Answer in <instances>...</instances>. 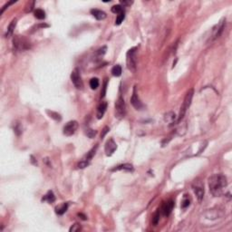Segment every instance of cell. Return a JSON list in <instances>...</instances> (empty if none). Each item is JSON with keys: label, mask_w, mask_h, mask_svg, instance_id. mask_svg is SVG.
Wrapping results in <instances>:
<instances>
[{"label": "cell", "mask_w": 232, "mask_h": 232, "mask_svg": "<svg viewBox=\"0 0 232 232\" xmlns=\"http://www.w3.org/2000/svg\"><path fill=\"white\" fill-rule=\"evenodd\" d=\"M192 189H193L195 195H196V198H197L198 201L200 202L203 200L204 192H205V190H204V185H203L202 181L200 179L195 180L192 183Z\"/></svg>", "instance_id": "cell-5"}, {"label": "cell", "mask_w": 232, "mask_h": 232, "mask_svg": "<svg viewBox=\"0 0 232 232\" xmlns=\"http://www.w3.org/2000/svg\"><path fill=\"white\" fill-rule=\"evenodd\" d=\"M96 150H97V146H95V147H94L92 148V149L86 154V156L83 158V161H87V162H90V161L92 159V157L94 156V154H95V152H96Z\"/></svg>", "instance_id": "cell-19"}, {"label": "cell", "mask_w": 232, "mask_h": 232, "mask_svg": "<svg viewBox=\"0 0 232 232\" xmlns=\"http://www.w3.org/2000/svg\"><path fill=\"white\" fill-rule=\"evenodd\" d=\"M77 128H78V123L76 121L68 122L63 127V134L66 136H72L73 134L75 133Z\"/></svg>", "instance_id": "cell-8"}, {"label": "cell", "mask_w": 232, "mask_h": 232, "mask_svg": "<svg viewBox=\"0 0 232 232\" xmlns=\"http://www.w3.org/2000/svg\"><path fill=\"white\" fill-rule=\"evenodd\" d=\"M109 131H110V128H109V127H107V126L104 127V129L103 130V133H102V134H101V138L103 139V138L105 136V134H106Z\"/></svg>", "instance_id": "cell-33"}, {"label": "cell", "mask_w": 232, "mask_h": 232, "mask_svg": "<svg viewBox=\"0 0 232 232\" xmlns=\"http://www.w3.org/2000/svg\"><path fill=\"white\" fill-rule=\"evenodd\" d=\"M71 80L73 83V85H75L77 89H83V81H82V78H81V75H80V73H79V70L78 69H75L72 73H71Z\"/></svg>", "instance_id": "cell-9"}, {"label": "cell", "mask_w": 232, "mask_h": 232, "mask_svg": "<svg viewBox=\"0 0 232 232\" xmlns=\"http://www.w3.org/2000/svg\"><path fill=\"white\" fill-rule=\"evenodd\" d=\"M16 19H13L12 22L10 23V25H9L8 27H7V31H6V37H9V36H11L13 35L14 29L16 28Z\"/></svg>", "instance_id": "cell-15"}, {"label": "cell", "mask_w": 232, "mask_h": 232, "mask_svg": "<svg viewBox=\"0 0 232 232\" xmlns=\"http://www.w3.org/2000/svg\"><path fill=\"white\" fill-rule=\"evenodd\" d=\"M159 220H160V210L157 211L155 214H154V216L152 218V223L154 225H157L158 222H159Z\"/></svg>", "instance_id": "cell-29"}, {"label": "cell", "mask_w": 232, "mask_h": 232, "mask_svg": "<svg viewBox=\"0 0 232 232\" xmlns=\"http://www.w3.org/2000/svg\"><path fill=\"white\" fill-rule=\"evenodd\" d=\"M47 113L49 114V115H50L51 118H54V120H56V121H60V120H61V116H60V114H58L57 113L50 112V111H47Z\"/></svg>", "instance_id": "cell-28"}, {"label": "cell", "mask_w": 232, "mask_h": 232, "mask_svg": "<svg viewBox=\"0 0 232 232\" xmlns=\"http://www.w3.org/2000/svg\"><path fill=\"white\" fill-rule=\"evenodd\" d=\"M106 87H107V81H105V83H104V91L102 92V97H104V95H105V91H106Z\"/></svg>", "instance_id": "cell-34"}, {"label": "cell", "mask_w": 232, "mask_h": 232, "mask_svg": "<svg viewBox=\"0 0 232 232\" xmlns=\"http://www.w3.org/2000/svg\"><path fill=\"white\" fill-rule=\"evenodd\" d=\"M13 43H14V47L16 50L24 51L25 49L29 48V43L25 38H20V37H18V36H15Z\"/></svg>", "instance_id": "cell-7"}, {"label": "cell", "mask_w": 232, "mask_h": 232, "mask_svg": "<svg viewBox=\"0 0 232 232\" xmlns=\"http://www.w3.org/2000/svg\"><path fill=\"white\" fill-rule=\"evenodd\" d=\"M121 170H124V171H131L133 170V166L132 164H128V163H125V164H122V165H119L117 167H115L114 169H113V171H121Z\"/></svg>", "instance_id": "cell-16"}, {"label": "cell", "mask_w": 232, "mask_h": 232, "mask_svg": "<svg viewBox=\"0 0 232 232\" xmlns=\"http://www.w3.org/2000/svg\"><path fill=\"white\" fill-rule=\"evenodd\" d=\"M226 25V19L223 18L221 21H219V24H217L214 27L212 28V34H211V39L210 40H215L217 38H219L220 35L222 34L224 30V27Z\"/></svg>", "instance_id": "cell-6"}, {"label": "cell", "mask_w": 232, "mask_h": 232, "mask_svg": "<svg viewBox=\"0 0 232 232\" xmlns=\"http://www.w3.org/2000/svg\"><path fill=\"white\" fill-rule=\"evenodd\" d=\"M81 229H82L81 226H80L79 224L75 223V225H73V226L70 228L69 231H70V232H76V231H80Z\"/></svg>", "instance_id": "cell-30"}, {"label": "cell", "mask_w": 232, "mask_h": 232, "mask_svg": "<svg viewBox=\"0 0 232 232\" xmlns=\"http://www.w3.org/2000/svg\"><path fill=\"white\" fill-rule=\"evenodd\" d=\"M112 73L114 76H116V77L122 75V67H121V66H119V64L114 66L112 69Z\"/></svg>", "instance_id": "cell-21"}, {"label": "cell", "mask_w": 232, "mask_h": 232, "mask_svg": "<svg viewBox=\"0 0 232 232\" xmlns=\"http://www.w3.org/2000/svg\"><path fill=\"white\" fill-rule=\"evenodd\" d=\"M107 109V103L106 102H102V103L99 104L98 108H97V118L98 119H102L104 115V113Z\"/></svg>", "instance_id": "cell-13"}, {"label": "cell", "mask_w": 232, "mask_h": 232, "mask_svg": "<svg viewBox=\"0 0 232 232\" xmlns=\"http://www.w3.org/2000/svg\"><path fill=\"white\" fill-rule=\"evenodd\" d=\"M124 17H125V13H124V11L122 12V13H120V14H118L117 18H116L115 25H121V24H122V22H123V19H124Z\"/></svg>", "instance_id": "cell-27"}, {"label": "cell", "mask_w": 232, "mask_h": 232, "mask_svg": "<svg viewBox=\"0 0 232 232\" xmlns=\"http://www.w3.org/2000/svg\"><path fill=\"white\" fill-rule=\"evenodd\" d=\"M35 16L37 18V19H44V17H45V13L44 10H42V9H36V10L35 11Z\"/></svg>", "instance_id": "cell-22"}, {"label": "cell", "mask_w": 232, "mask_h": 232, "mask_svg": "<svg viewBox=\"0 0 232 232\" xmlns=\"http://www.w3.org/2000/svg\"><path fill=\"white\" fill-rule=\"evenodd\" d=\"M190 198L187 196V195H185L184 198H183V200L181 202V208L182 209H186L187 207L190 206Z\"/></svg>", "instance_id": "cell-24"}, {"label": "cell", "mask_w": 232, "mask_h": 232, "mask_svg": "<svg viewBox=\"0 0 232 232\" xmlns=\"http://www.w3.org/2000/svg\"><path fill=\"white\" fill-rule=\"evenodd\" d=\"M131 104H133V106L136 110H141L143 107L142 103L141 102L140 98H139L137 92H136V88L133 89V95H132V98H131Z\"/></svg>", "instance_id": "cell-12"}, {"label": "cell", "mask_w": 232, "mask_h": 232, "mask_svg": "<svg viewBox=\"0 0 232 232\" xmlns=\"http://www.w3.org/2000/svg\"><path fill=\"white\" fill-rule=\"evenodd\" d=\"M173 207H174V202L172 200H169V201L165 202L162 205V207L161 209V212L162 213L163 216L168 217L171 213V211L173 209Z\"/></svg>", "instance_id": "cell-11"}, {"label": "cell", "mask_w": 232, "mask_h": 232, "mask_svg": "<svg viewBox=\"0 0 232 232\" xmlns=\"http://www.w3.org/2000/svg\"><path fill=\"white\" fill-rule=\"evenodd\" d=\"M117 149V144L114 139H109L105 143V153L107 156H112Z\"/></svg>", "instance_id": "cell-10"}, {"label": "cell", "mask_w": 232, "mask_h": 232, "mask_svg": "<svg viewBox=\"0 0 232 232\" xmlns=\"http://www.w3.org/2000/svg\"><path fill=\"white\" fill-rule=\"evenodd\" d=\"M123 7L121 6V5H115L112 7V12L114 13V14H120L123 12Z\"/></svg>", "instance_id": "cell-25"}, {"label": "cell", "mask_w": 232, "mask_h": 232, "mask_svg": "<svg viewBox=\"0 0 232 232\" xmlns=\"http://www.w3.org/2000/svg\"><path fill=\"white\" fill-rule=\"evenodd\" d=\"M67 209H68V204L63 203V204H62V205L55 208V212H56V214H58V215H63V213L66 212Z\"/></svg>", "instance_id": "cell-18"}, {"label": "cell", "mask_w": 232, "mask_h": 232, "mask_svg": "<svg viewBox=\"0 0 232 232\" xmlns=\"http://www.w3.org/2000/svg\"><path fill=\"white\" fill-rule=\"evenodd\" d=\"M43 200H46V201H48L49 203H52L55 200V197H54V195L53 193V191L49 190L47 193H46L44 195V197L43 198Z\"/></svg>", "instance_id": "cell-20"}, {"label": "cell", "mask_w": 232, "mask_h": 232, "mask_svg": "<svg viewBox=\"0 0 232 232\" xmlns=\"http://www.w3.org/2000/svg\"><path fill=\"white\" fill-rule=\"evenodd\" d=\"M193 94H194V90L193 89H190L187 92L186 96H185V98H184V101H183V103L181 104V110H180V114H179V119H178V123H181V121L184 118L185 114H186L187 110L190 108V106L191 104Z\"/></svg>", "instance_id": "cell-2"}, {"label": "cell", "mask_w": 232, "mask_h": 232, "mask_svg": "<svg viewBox=\"0 0 232 232\" xmlns=\"http://www.w3.org/2000/svg\"><path fill=\"white\" fill-rule=\"evenodd\" d=\"M106 53V46H103V47L102 48H100V49H98L97 51H96V57L98 58V59H100V58H102L104 56V54Z\"/></svg>", "instance_id": "cell-26"}, {"label": "cell", "mask_w": 232, "mask_h": 232, "mask_svg": "<svg viewBox=\"0 0 232 232\" xmlns=\"http://www.w3.org/2000/svg\"><path fill=\"white\" fill-rule=\"evenodd\" d=\"M15 132L16 133L17 135H19V134L22 133V130H21V128L19 127V123H16V126L15 127Z\"/></svg>", "instance_id": "cell-32"}, {"label": "cell", "mask_w": 232, "mask_h": 232, "mask_svg": "<svg viewBox=\"0 0 232 232\" xmlns=\"http://www.w3.org/2000/svg\"><path fill=\"white\" fill-rule=\"evenodd\" d=\"M121 4H123V6H131L133 1H121Z\"/></svg>", "instance_id": "cell-35"}, {"label": "cell", "mask_w": 232, "mask_h": 232, "mask_svg": "<svg viewBox=\"0 0 232 232\" xmlns=\"http://www.w3.org/2000/svg\"><path fill=\"white\" fill-rule=\"evenodd\" d=\"M126 114V106L124 100L122 95H120L115 103V117L118 119L124 118Z\"/></svg>", "instance_id": "cell-4"}, {"label": "cell", "mask_w": 232, "mask_h": 232, "mask_svg": "<svg viewBox=\"0 0 232 232\" xmlns=\"http://www.w3.org/2000/svg\"><path fill=\"white\" fill-rule=\"evenodd\" d=\"M126 63H127L128 69L133 73H135L136 68H137V48L136 47L130 49L127 52Z\"/></svg>", "instance_id": "cell-3"}, {"label": "cell", "mask_w": 232, "mask_h": 232, "mask_svg": "<svg viewBox=\"0 0 232 232\" xmlns=\"http://www.w3.org/2000/svg\"><path fill=\"white\" fill-rule=\"evenodd\" d=\"M175 119H176V115L172 112L168 113V114H165V121L170 124V126L173 125V123L175 122Z\"/></svg>", "instance_id": "cell-17"}, {"label": "cell", "mask_w": 232, "mask_h": 232, "mask_svg": "<svg viewBox=\"0 0 232 232\" xmlns=\"http://www.w3.org/2000/svg\"><path fill=\"white\" fill-rule=\"evenodd\" d=\"M96 134V132L94 131V130H92V129H88L87 131H86V135L89 137V138H94Z\"/></svg>", "instance_id": "cell-31"}, {"label": "cell", "mask_w": 232, "mask_h": 232, "mask_svg": "<svg viewBox=\"0 0 232 232\" xmlns=\"http://www.w3.org/2000/svg\"><path fill=\"white\" fill-rule=\"evenodd\" d=\"M91 14L94 16L97 20H104V18H106V13L99 10V9H92Z\"/></svg>", "instance_id": "cell-14"}, {"label": "cell", "mask_w": 232, "mask_h": 232, "mask_svg": "<svg viewBox=\"0 0 232 232\" xmlns=\"http://www.w3.org/2000/svg\"><path fill=\"white\" fill-rule=\"evenodd\" d=\"M99 86V80L98 78H92L90 80V87L92 89V90H95L97 89Z\"/></svg>", "instance_id": "cell-23"}, {"label": "cell", "mask_w": 232, "mask_h": 232, "mask_svg": "<svg viewBox=\"0 0 232 232\" xmlns=\"http://www.w3.org/2000/svg\"><path fill=\"white\" fill-rule=\"evenodd\" d=\"M227 184V178L223 174H214L209 179V191L215 197H219L223 194Z\"/></svg>", "instance_id": "cell-1"}]
</instances>
